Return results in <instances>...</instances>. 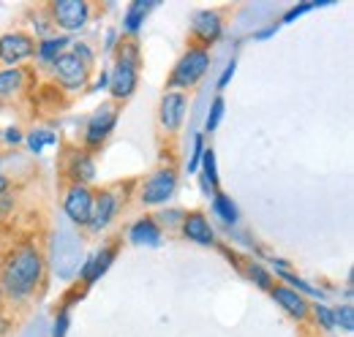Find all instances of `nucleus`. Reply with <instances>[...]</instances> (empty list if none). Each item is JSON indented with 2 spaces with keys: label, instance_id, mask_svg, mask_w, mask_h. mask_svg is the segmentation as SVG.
Here are the masks:
<instances>
[{
  "label": "nucleus",
  "instance_id": "f257e3e1",
  "mask_svg": "<svg viewBox=\"0 0 354 337\" xmlns=\"http://www.w3.org/2000/svg\"><path fill=\"white\" fill-rule=\"evenodd\" d=\"M44 280V256L33 242H22L3 258L0 267V291L11 299H28Z\"/></svg>",
  "mask_w": 354,
  "mask_h": 337
},
{
  "label": "nucleus",
  "instance_id": "f03ea898",
  "mask_svg": "<svg viewBox=\"0 0 354 337\" xmlns=\"http://www.w3.org/2000/svg\"><path fill=\"white\" fill-rule=\"evenodd\" d=\"M136 82H139V55H136V46L129 44L120 57L115 60L112 66V74H109V90L118 101H126L131 98L133 90H136Z\"/></svg>",
  "mask_w": 354,
  "mask_h": 337
},
{
  "label": "nucleus",
  "instance_id": "7ed1b4c3",
  "mask_svg": "<svg viewBox=\"0 0 354 337\" xmlns=\"http://www.w3.org/2000/svg\"><path fill=\"white\" fill-rule=\"evenodd\" d=\"M210 68V52L205 46H191L180 60L169 77V87H194Z\"/></svg>",
  "mask_w": 354,
  "mask_h": 337
},
{
  "label": "nucleus",
  "instance_id": "20e7f679",
  "mask_svg": "<svg viewBox=\"0 0 354 337\" xmlns=\"http://www.w3.org/2000/svg\"><path fill=\"white\" fill-rule=\"evenodd\" d=\"M52 74H55V82L60 84L63 90H68V93H77V90H82L90 79V66L88 63H82L71 49L68 52H63L55 63H52Z\"/></svg>",
  "mask_w": 354,
  "mask_h": 337
},
{
  "label": "nucleus",
  "instance_id": "39448f33",
  "mask_svg": "<svg viewBox=\"0 0 354 337\" xmlns=\"http://www.w3.org/2000/svg\"><path fill=\"white\" fill-rule=\"evenodd\" d=\"M177 191V171L175 168H158L153 171L142 188H139V202L147 207H158L164 202H169Z\"/></svg>",
  "mask_w": 354,
  "mask_h": 337
},
{
  "label": "nucleus",
  "instance_id": "423d86ee",
  "mask_svg": "<svg viewBox=\"0 0 354 337\" xmlns=\"http://www.w3.org/2000/svg\"><path fill=\"white\" fill-rule=\"evenodd\" d=\"M49 19L55 28H60L66 33L82 30L90 19V3H85V0H55L49 6Z\"/></svg>",
  "mask_w": 354,
  "mask_h": 337
},
{
  "label": "nucleus",
  "instance_id": "0eeeda50",
  "mask_svg": "<svg viewBox=\"0 0 354 337\" xmlns=\"http://www.w3.org/2000/svg\"><path fill=\"white\" fill-rule=\"evenodd\" d=\"M118 115H120V109L115 104L98 106L95 115L90 117L88 126H85V144L88 147H101L109 139V133L115 131V126H118Z\"/></svg>",
  "mask_w": 354,
  "mask_h": 337
},
{
  "label": "nucleus",
  "instance_id": "6e6552de",
  "mask_svg": "<svg viewBox=\"0 0 354 337\" xmlns=\"http://www.w3.org/2000/svg\"><path fill=\"white\" fill-rule=\"evenodd\" d=\"M33 55H36V44H33V39H30L28 33L14 30V33L0 36V63L17 68L19 63L30 60Z\"/></svg>",
  "mask_w": 354,
  "mask_h": 337
},
{
  "label": "nucleus",
  "instance_id": "1a4fd4ad",
  "mask_svg": "<svg viewBox=\"0 0 354 337\" xmlns=\"http://www.w3.org/2000/svg\"><path fill=\"white\" fill-rule=\"evenodd\" d=\"M93 199L95 193L90 191L88 185H71L63 196V210L71 218V223L77 226H90V215H93Z\"/></svg>",
  "mask_w": 354,
  "mask_h": 337
},
{
  "label": "nucleus",
  "instance_id": "9d476101",
  "mask_svg": "<svg viewBox=\"0 0 354 337\" xmlns=\"http://www.w3.org/2000/svg\"><path fill=\"white\" fill-rule=\"evenodd\" d=\"M185 106H188V95H185L183 90H169V93H164V98H161V112H158V120H161L164 131L175 133L177 128L183 126Z\"/></svg>",
  "mask_w": 354,
  "mask_h": 337
},
{
  "label": "nucleus",
  "instance_id": "9b49d317",
  "mask_svg": "<svg viewBox=\"0 0 354 337\" xmlns=\"http://www.w3.org/2000/svg\"><path fill=\"white\" fill-rule=\"evenodd\" d=\"M118 210H120V196L112 188L95 193V199H93V215H90V229L93 231H104L115 220Z\"/></svg>",
  "mask_w": 354,
  "mask_h": 337
},
{
  "label": "nucleus",
  "instance_id": "f8f14e48",
  "mask_svg": "<svg viewBox=\"0 0 354 337\" xmlns=\"http://www.w3.org/2000/svg\"><path fill=\"white\" fill-rule=\"evenodd\" d=\"M180 229H183V237L191 240V242H196V245H213L216 242V231H213L210 220L202 212H188L183 218V226Z\"/></svg>",
  "mask_w": 354,
  "mask_h": 337
},
{
  "label": "nucleus",
  "instance_id": "ddd939ff",
  "mask_svg": "<svg viewBox=\"0 0 354 337\" xmlns=\"http://www.w3.org/2000/svg\"><path fill=\"white\" fill-rule=\"evenodd\" d=\"M223 30V22H221V14L218 11H199L191 22V33L196 41H202L205 46L213 44Z\"/></svg>",
  "mask_w": 354,
  "mask_h": 337
},
{
  "label": "nucleus",
  "instance_id": "4468645a",
  "mask_svg": "<svg viewBox=\"0 0 354 337\" xmlns=\"http://www.w3.org/2000/svg\"><path fill=\"white\" fill-rule=\"evenodd\" d=\"M270 294H272V299H275L289 316H295V318H306V316H308V302H306V296L297 294L295 289L275 283V286L270 289Z\"/></svg>",
  "mask_w": 354,
  "mask_h": 337
},
{
  "label": "nucleus",
  "instance_id": "2eb2a0df",
  "mask_svg": "<svg viewBox=\"0 0 354 337\" xmlns=\"http://www.w3.org/2000/svg\"><path fill=\"white\" fill-rule=\"evenodd\" d=\"M28 84V71L22 66L17 68H3L0 71V104L3 101H11L14 95H19Z\"/></svg>",
  "mask_w": 354,
  "mask_h": 337
},
{
  "label": "nucleus",
  "instance_id": "dca6fc26",
  "mask_svg": "<svg viewBox=\"0 0 354 337\" xmlns=\"http://www.w3.org/2000/svg\"><path fill=\"white\" fill-rule=\"evenodd\" d=\"M68 174L74 177L77 185H88L95 180V161L90 158L88 150H77L68 161Z\"/></svg>",
  "mask_w": 354,
  "mask_h": 337
},
{
  "label": "nucleus",
  "instance_id": "f3484780",
  "mask_svg": "<svg viewBox=\"0 0 354 337\" xmlns=\"http://www.w3.org/2000/svg\"><path fill=\"white\" fill-rule=\"evenodd\" d=\"M115 256H118V248H101L93 258L85 261V267H82V280H85V283H95V280L109 269V264H112Z\"/></svg>",
  "mask_w": 354,
  "mask_h": 337
},
{
  "label": "nucleus",
  "instance_id": "a211bd4d",
  "mask_svg": "<svg viewBox=\"0 0 354 337\" xmlns=\"http://www.w3.org/2000/svg\"><path fill=\"white\" fill-rule=\"evenodd\" d=\"M129 240L133 245H158L161 242V229H158V223L153 218H142L131 226Z\"/></svg>",
  "mask_w": 354,
  "mask_h": 337
},
{
  "label": "nucleus",
  "instance_id": "6ab92c4d",
  "mask_svg": "<svg viewBox=\"0 0 354 337\" xmlns=\"http://www.w3.org/2000/svg\"><path fill=\"white\" fill-rule=\"evenodd\" d=\"M156 8V3L153 0H133L131 6L126 8V17H123V30L126 33H139V28H142V22H145V17L150 14Z\"/></svg>",
  "mask_w": 354,
  "mask_h": 337
},
{
  "label": "nucleus",
  "instance_id": "aec40b11",
  "mask_svg": "<svg viewBox=\"0 0 354 337\" xmlns=\"http://www.w3.org/2000/svg\"><path fill=\"white\" fill-rule=\"evenodd\" d=\"M68 46H71L68 36H49V39H44V41L36 46V55H39V60L44 66H52L63 52H68Z\"/></svg>",
  "mask_w": 354,
  "mask_h": 337
},
{
  "label": "nucleus",
  "instance_id": "412c9836",
  "mask_svg": "<svg viewBox=\"0 0 354 337\" xmlns=\"http://www.w3.org/2000/svg\"><path fill=\"white\" fill-rule=\"evenodd\" d=\"M213 212L221 218L223 223H237V207H234V202H232L226 193H216V199H213Z\"/></svg>",
  "mask_w": 354,
  "mask_h": 337
},
{
  "label": "nucleus",
  "instance_id": "4be33fe9",
  "mask_svg": "<svg viewBox=\"0 0 354 337\" xmlns=\"http://www.w3.org/2000/svg\"><path fill=\"white\" fill-rule=\"evenodd\" d=\"M52 144H57V136L52 133V131H33L30 136H28V147H30V153H41L44 147H52Z\"/></svg>",
  "mask_w": 354,
  "mask_h": 337
},
{
  "label": "nucleus",
  "instance_id": "5701e85b",
  "mask_svg": "<svg viewBox=\"0 0 354 337\" xmlns=\"http://www.w3.org/2000/svg\"><path fill=\"white\" fill-rule=\"evenodd\" d=\"M333 318H335V329L341 327L344 332H352L354 329V307L352 305H341L333 310Z\"/></svg>",
  "mask_w": 354,
  "mask_h": 337
},
{
  "label": "nucleus",
  "instance_id": "b1692460",
  "mask_svg": "<svg viewBox=\"0 0 354 337\" xmlns=\"http://www.w3.org/2000/svg\"><path fill=\"white\" fill-rule=\"evenodd\" d=\"M248 278H251L259 289H265V291L272 289V278H270V272H267L262 264H254V261H251V264H248Z\"/></svg>",
  "mask_w": 354,
  "mask_h": 337
},
{
  "label": "nucleus",
  "instance_id": "393cba45",
  "mask_svg": "<svg viewBox=\"0 0 354 337\" xmlns=\"http://www.w3.org/2000/svg\"><path fill=\"white\" fill-rule=\"evenodd\" d=\"M223 98L218 95V98H213V104H210V115H207V123H205V131H216L218 128V123H221L223 117Z\"/></svg>",
  "mask_w": 354,
  "mask_h": 337
},
{
  "label": "nucleus",
  "instance_id": "a878e982",
  "mask_svg": "<svg viewBox=\"0 0 354 337\" xmlns=\"http://www.w3.org/2000/svg\"><path fill=\"white\" fill-rule=\"evenodd\" d=\"M202 166H205L207 182L216 188V185H218V174H216V153H213V150H205V153H202Z\"/></svg>",
  "mask_w": 354,
  "mask_h": 337
},
{
  "label": "nucleus",
  "instance_id": "bb28decb",
  "mask_svg": "<svg viewBox=\"0 0 354 337\" xmlns=\"http://www.w3.org/2000/svg\"><path fill=\"white\" fill-rule=\"evenodd\" d=\"M313 316H316V321H319L327 332L335 329V318H333V310H330L327 305H316V307H313Z\"/></svg>",
  "mask_w": 354,
  "mask_h": 337
},
{
  "label": "nucleus",
  "instance_id": "cd10ccee",
  "mask_svg": "<svg viewBox=\"0 0 354 337\" xmlns=\"http://www.w3.org/2000/svg\"><path fill=\"white\" fill-rule=\"evenodd\" d=\"M68 324H71V316H68V307H63V310H60V316L55 318L52 337H66V332H68Z\"/></svg>",
  "mask_w": 354,
  "mask_h": 337
},
{
  "label": "nucleus",
  "instance_id": "c85d7f7f",
  "mask_svg": "<svg viewBox=\"0 0 354 337\" xmlns=\"http://www.w3.org/2000/svg\"><path fill=\"white\" fill-rule=\"evenodd\" d=\"M202 153H205V144H202V136H196V139H194V155H191V161H188V174H194V171L199 168Z\"/></svg>",
  "mask_w": 354,
  "mask_h": 337
},
{
  "label": "nucleus",
  "instance_id": "c756f323",
  "mask_svg": "<svg viewBox=\"0 0 354 337\" xmlns=\"http://www.w3.org/2000/svg\"><path fill=\"white\" fill-rule=\"evenodd\" d=\"M306 11H310V6H308V3H303V6H295V8H289V11H286V17H283V22H295V19H297V17H303Z\"/></svg>",
  "mask_w": 354,
  "mask_h": 337
},
{
  "label": "nucleus",
  "instance_id": "7c9ffc66",
  "mask_svg": "<svg viewBox=\"0 0 354 337\" xmlns=\"http://www.w3.org/2000/svg\"><path fill=\"white\" fill-rule=\"evenodd\" d=\"M234 66H237V63H234V60H232V63H229V66H226V71H223V74H221V79H218V90H223V87H226V84H229V79H232V77H234Z\"/></svg>",
  "mask_w": 354,
  "mask_h": 337
},
{
  "label": "nucleus",
  "instance_id": "2f4dec72",
  "mask_svg": "<svg viewBox=\"0 0 354 337\" xmlns=\"http://www.w3.org/2000/svg\"><path fill=\"white\" fill-rule=\"evenodd\" d=\"M8 212H11V196L6 193V196H0V220L8 218Z\"/></svg>",
  "mask_w": 354,
  "mask_h": 337
},
{
  "label": "nucleus",
  "instance_id": "473e14b6",
  "mask_svg": "<svg viewBox=\"0 0 354 337\" xmlns=\"http://www.w3.org/2000/svg\"><path fill=\"white\" fill-rule=\"evenodd\" d=\"M6 142H8V144H17V142H22V133H19L17 128H8V131H6Z\"/></svg>",
  "mask_w": 354,
  "mask_h": 337
},
{
  "label": "nucleus",
  "instance_id": "72a5a7b5",
  "mask_svg": "<svg viewBox=\"0 0 354 337\" xmlns=\"http://www.w3.org/2000/svg\"><path fill=\"white\" fill-rule=\"evenodd\" d=\"M8 188H11V182H8V177L0 171V196H6V193H8Z\"/></svg>",
  "mask_w": 354,
  "mask_h": 337
}]
</instances>
